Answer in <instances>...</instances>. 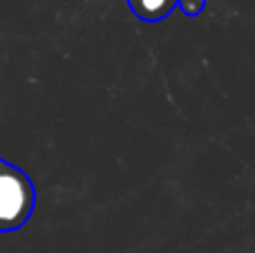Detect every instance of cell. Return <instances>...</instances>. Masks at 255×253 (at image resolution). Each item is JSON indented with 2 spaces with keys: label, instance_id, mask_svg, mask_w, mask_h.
I'll return each mask as SVG.
<instances>
[{
  "label": "cell",
  "instance_id": "1",
  "mask_svg": "<svg viewBox=\"0 0 255 253\" xmlns=\"http://www.w3.org/2000/svg\"><path fill=\"white\" fill-rule=\"evenodd\" d=\"M34 206L36 188L29 175L0 157V233L25 227Z\"/></svg>",
  "mask_w": 255,
  "mask_h": 253
},
{
  "label": "cell",
  "instance_id": "3",
  "mask_svg": "<svg viewBox=\"0 0 255 253\" xmlns=\"http://www.w3.org/2000/svg\"><path fill=\"white\" fill-rule=\"evenodd\" d=\"M204 7H206V0H177V9L188 18L199 16Z\"/></svg>",
  "mask_w": 255,
  "mask_h": 253
},
{
  "label": "cell",
  "instance_id": "2",
  "mask_svg": "<svg viewBox=\"0 0 255 253\" xmlns=\"http://www.w3.org/2000/svg\"><path fill=\"white\" fill-rule=\"evenodd\" d=\"M130 11L143 22H161L177 9V0H126Z\"/></svg>",
  "mask_w": 255,
  "mask_h": 253
}]
</instances>
